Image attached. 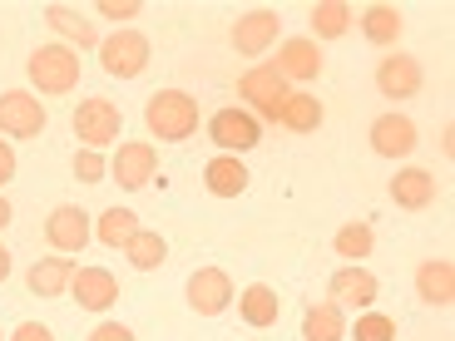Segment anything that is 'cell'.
Instances as JSON below:
<instances>
[{
  "mask_svg": "<svg viewBox=\"0 0 455 341\" xmlns=\"http://www.w3.org/2000/svg\"><path fill=\"white\" fill-rule=\"evenodd\" d=\"M144 129L159 144H183L198 134V99L188 90H159L144 104Z\"/></svg>",
  "mask_w": 455,
  "mask_h": 341,
  "instance_id": "obj_1",
  "label": "cell"
},
{
  "mask_svg": "<svg viewBox=\"0 0 455 341\" xmlns=\"http://www.w3.org/2000/svg\"><path fill=\"white\" fill-rule=\"evenodd\" d=\"M80 69H84L80 50H69V45H40L25 59V75H30V84L40 94H69L80 84Z\"/></svg>",
  "mask_w": 455,
  "mask_h": 341,
  "instance_id": "obj_2",
  "label": "cell"
},
{
  "mask_svg": "<svg viewBox=\"0 0 455 341\" xmlns=\"http://www.w3.org/2000/svg\"><path fill=\"white\" fill-rule=\"evenodd\" d=\"M238 94H243V104H252V119H258V124H277L292 90H287V80L273 65H252V69H243Z\"/></svg>",
  "mask_w": 455,
  "mask_h": 341,
  "instance_id": "obj_3",
  "label": "cell"
},
{
  "mask_svg": "<svg viewBox=\"0 0 455 341\" xmlns=\"http://www.w3.org/2000/svg\"><path fill=\"white\" fill-rule=\"evenodd\" d=\"M208 144H218V154H233V159H243L248 148L262 144V124L252 119V109H243V104H228V109H218L213 119H208Z\"/></svg>",
  "mask_w": 455,
  "mask_h": 341,
  "instance_id": "obj_4",
  "label": "cell"
},
{
  "mask_svg": "<svg viewBox=\"0 0 455 341\" xmlns=\"http://www.w3.org/2000/svg\"><path fill=\"white\" fill-rule=\"evenodd\" d=\"M75 139H80L84 148H104V144H119V129H124V114H119V104L104 99V94H90L84 104H75Z\"/></svg>",
  "mask_w": 455,
  "mask_h": 341,
  "instance_id": "obj_5",
  "label": "cell"
},
{
  "mask_svg": "<svg viewBox=\"0 0 455 341\" xmlns=\"http://www.w3.org/2000/svg\"><path fill=\"white\" fill-rule=\"evenodd\" d=\"M100 65L109 80H139L148 69V35L144 30H114L100 40Z\"/></svg>",
  "mask_w": 455,
  "mask_h": 341,
  "instance_id": "obj_6",
  "label": "cell"
},
{
  "mask_svg": "<svg viewBox=\"0 0 455 341\" xmlns=\"http://www.w3.org/2000/svg\"><path fill=\"white\" fill-rule=\"evenodd\" d=\"M45 124H50V109L40 104V94L30 90L0 94V139H35L45 134Z\"/></svg>",
  "mask_w": 455,
  "mask_h": 341,
  "instance_id": "obj_7",
  "label": "cell"
},
{
  "mask_svg": "<svg viewBox=\"0 0 455 341\" xmlns=\"http://www.w3.org/2000/svg\"><path fill=\"white\" fill-rule=\"evenodd\" d=\"M154 173H159V148L154 144H119L109 159V178L124 188V194H139V188H148L154 183Z\"/></svg>",
  "mask_w": 455,
  "mask_h": 341,
  "instance_id": "obj_8",
  "label": "cell"
},
{
  "mask_svg": "<svg viewBox=\"0 0 455 341\" xmlns=\"http://www.w3.org/2000/svg\"><path fill=\"white\" fill-rule=\"evenodd\" d=\"M322 45L312 40V35H292V40H283L277 45V59H273V69L283 75L287 84H307V80H317L322 75Z\"/></svg>",
  "mask_w": 455,
  "mask_h": 341,
  "instance_id": "obj_9",
  "label": "cell"
},
{
  "mask_svg": "<svg viewBox=\"0 0 455 341\" xmlns=\"http://www.w3.org/2000/svg\"><path fill=\"white\" fill-rule=\"evenodd\" d=\"M421 84H426V69H421V59L416 55H387L381 65H376V90L387 94L391 104H401V99H416L421 94Z\"/></svg>",
  "mask_w": 455,
  "mask_h": 341,
  "instance_id": "obj_10",
  "label": "cell"
},
{
  "mask_svg": "<svg viewBox=\"0 0 455 341\" xmlns=\"http://www.w3.org/2000/svg\"><path fill=\"white\" fill-rule=\"evenodd\" d=\"M188 307L198 317H223L233 307V277L223 267H194V277H188Z\"/></svg>",
  "mask_w": 455,
  "mask_h": 341,
  "instance_id": "obj_11",
  "label": "cell"
},
{
  "mask_svg": "<svg viewBox=\"0 0 455 341\" xmlns=\"http://www.w3.org/2000/svg\"><path fill=\"white\" fill-rule=\"evenodd\" d=\"M277 30H283V15L277 11H248L233 25V50H238L243 59H258L277 45Z\"/></svg>",
  "mask_w": 455,
  "mask_h": 341,
  "instance_id": "obj_12",
  "label": "cell"
},
{
  "mask_svg": "<svg viewBox=\"0 0 455 341\" xmlns=\"http://www.w3.org/2000/svg\"><path fill=\"white\" fill-rule=\"evenodd\" d=\"M327 292H331V302H337V307L366 312V307H376V297H381V282H376V277L366 273V267L347 262V267H337V273H331Z\"/></svg>",
  "mask_w": 455,
  "mask_h": 341,
  "instance_id": "obj_13",
  "label": "cell"
},
{
  "mask_svg": "<svg viewBox=\"0 0 455 341\" xmlns=\"http://www.w3.org/2000/svg\"><path fill=\"white\" fill-rule=\"evenodd\" d=\"M45 238H50V248L55 252H84V242L94 238V227H90V213L84 208H75V203H60L55 213L45 218Z\"/></svg>",
  "mask_w": 455,
  "mask_h": 341,
  "instance_id": "obj_14",
  "label": "cell"
},
{
  "mask_svg": "<svg viewBox=\"0 0 455 341\" xmlns=\"http://www.w3.org/2000/svg\"><path fill=\"white\" fill-rule=\"evenodd\" d=\"M69 297H75L84 312H109L114 302H119V277H114L109 267H75Z\"/></svg>",
  "mask_w": 455,
  "mask_h": 341,
  "instance_id": "obj_15",
  "label": "cell"
},
{
  "mask_svg": "<svg viewBox=\"0 0 455 341\" xmlns=\"http://www.w3.org/2000/svg\"><path fill=\"white\" fill-rule=\"evenodd\" d=\"M366 144L381 154V159H406L411 148H416V124H411L406 114H376L371 129H366Z\"/></svg>",
  "mask_w": 455,
  "mask_h": 341,
  "instance_id": "obj_16",
  "label": "cell"
},
{
  "mask_svg": "<svg viewBox=\"0 0 455 341\" xmlns=\"http://www.w3.org/2000/svg\"><path fill=\"white\" fill-rule=\"evenodd\" d=\"M416 297H421L426 307H451L455 302V267L445 258H426L416 262Z\"/></svg>",
  "mask_w": 455,
  "mask_h": 341,
  "instance_id": "obj_17",
  "label": "cell"
},
{
  "mask_svg": "<svg viewBox=\"0 0 455 341\" xmlns=\"http://www.w3.org/2000/svg\"><path fill=\"white\" fill-rule=\"evenodd\" d=\"M391 203H396L401 213H421V208H431L435 203V173L401 169L396 178H391Z\"/></svg>",
  "mask_w": 455,
  "mask_h": 341,
  "instance_id": "obj_18",
  "label": "cell"
},
{
  "mask_svg": "<svg viewBox=\"0 0 455 341\" xmlns=\"http://www.w3.org/2000/svg\"><path fill=\"white\" fill-rule=\"evenodd\" d=\"M248 163L233 159V154H213V159L204 163V188L213 198H238L243 188H248Z\"/></svg>",
  "mask_w": 455,
  "mask_h": 341,
  "instance_id": "obj_19",
  "label": "cell"
},
{
  "mask_svg": "<svg viewBox=\"0 0 455 341\" xmlns=\"http://www.w3.org/2000/svg\"><path fill=\"white\" fill-rule=\"evenodd\" d=\"M40 20H45L50 30L60 35V40H69V45H80V50H100V30H94V25L84 20L80 11H69V5H45V11H40Z\"/></svg>",
  "mask_w": 455,
  "mask_h": 341,
  "instance_id": "obj_20",
  "label": "cell"
},
{
  "mask_svg": "<svg viewBox=\"0 0 455 341\" xmlns=\"http://www.w3.org/2000/svg\"><path fill=\"white\" fill-rule=\"evenodd\" d=\"M69 277H75V262L65 252H50V258H40L25 273V282H30L35 297H60V292H69Z\"/></svg>",
  "mask_w": 455,
  "mask_h": 341,
  "instance_id": "obj_21",
  "label": "cell"
},
{
  "mask_svg": "<svg viewBox=\"0 0 455 341\" xmlns=\"http://www.w3.org/2000/svg\"><path fill=\"white\" fill-rule=\"evenodd\" d=\"M238 312H243V321L248 327H277V317H283V302H277V292L267 282H252V287H243V297H238Z\"/></svg>",
  "mask_w": 455,
  "mask_h": 341,
  "instance_id": "obj_22",
  "label": "cell"
},
{
  "mask_svg": "<svg viewBox=\"0 0 455 341\" xmlns=\"http://www.w3.org/2000/svg\"><path fill=\"white\" fill-rule=\"evenodd\" d=\"M302 341H347V312L337 302H317L302 312Z\"/></svg>",
  "mask_w": 455,
  "mask_h": 341,
  "instance_id": "obj_23",
  "label": "cell"
},
{
  "mask_svg": "<svg viewBox=\"0 0 455 341\" xmlns=\"http://www.w3.org/2000/svg\"><path fill=\"white\" fill-rule=\"evenodd\" d=\"M401 30H406V15L396 5H366L362 11V35L371 45H396Z\"/></svg>",
  "mask_w": 455,
  "mask_h": 341,
  "instance_id": "obj_24",
  "label": "cell"
},
{
  "mask_svg": "<svg viewBox=\"0 0 455 341\" xmlns=\"http://www.w3.org/2000/svg\"><path fill=\"white\" fill-rule=\"evenodd\" d=\"M124 258L134 262L139 273H154V267H164V258H169V242H164V233H154V227H139L134 238L124 242Z\"/></svg>",
  "mask_w": 455,
  "mask_h": 341,
  "instance_id": "obj_25",
  "label": "cell"
},
{
  "mask_svg": "<svg viewBox=\"0 0 455 341\" xmlns=\"http://www.w3.org/2000/svg\"><path fill=\"white\" fill-rule=\"evenodd\" d=\"M277 124L292 129V134H312V129H322V104H317V94L292 90V94H287V104H283V119H277Z\"/></svg>",
  "mask_w": 455,
  "mask_h": 341,
  "instance_id": "obj_26",
  "label": "cell"
},
{
  "mask_svg": "<svg viewBox=\"0 0 455 341\" xmlns=\"http://www.w3.org/2000/svg\"><path fill=\"white\" fill-rule=\"evenodd\" d=\"M331 248H337L341 262H356V267H362V262L371 258V248H376L371 223H341V227H337V238H331Z\"/></svg>",
  "mask_w": 455,
  "mask_h": 341,
  "instance_id": "obj_27",
  "label": "cell"
},
{
  "mask_svg": "<svg viewBox=\"0 0 455 341\" xmlns=\"http://www.w3.org/2000/svg\"><path fill=\"white\" fill-rule=\"evenodd\" d=\"M312 40H341V35L352 30V5L347 0H322L312 5Z\"/></svg>",
  "mask_w": 455,
  "mask_h": 341,
  "instance_id": "obj_28",
  "label": "cell"
},
{
  "mask_svg": "<svg viewBox=\"0 0 455 341\" xmlns=\"http://www.w3.org/2000/svg\"><path fill=\"white\" fill-rule=\"evenodd\" d=\"M134 233H139V218L129 213V208H109V213H100V223H94V238H100L104 248H124Z\"/></svg>",
  "mask_w": 455,
  "mask_h": 341,
  "instance_id": "obj_29",
  "label": "cell"
},
{
  "mask_svg": "<svg viewBox=\"0 0 455 341\" xmlns=\"http://www.w3.org/2000/svg\"><path fill=\"white\" fill-rule=\"evenodd\" d=\"M352 341H396V321L387 317V312H356V327H352Z\"/></svg>",
  "mask_w": 455,
  "mask_h": 341,
  "instance_id": "obj_30",
  "label": "cell"
},
{
  "mask_svg": "<svg viewBox=\"0 0 455 341\" xmlns=\"http://www.w3.org/2000/svg\"><path fill=\"white\" fill-rule=\"evenodd\" d=\"M104 173H109V159H104L100 148H80L75 154V178L80 183H100Z\"/></svg>",
  "mask_w": 455,
  "mask_h": 341,
  "instance_id": "obj_31",
  "label": "cell"
},
{
  "mask_svg": "<svg viewBox=\"0 0 455 341\" xmlns=\"http://www.w3.org/2000/svg\"><path fill=\"white\" fill-rule=\"evenodd\" d=\"M94 11H100V20H134L144 5H139V0H100Z\"/></svg>",
  "mask_w": 455,
  "mask_h": 341,
  "instance_id": "obj_32",
  "label": "cell"
},
{
  "mask_svg": "<svg viewBox=\"0 0 455 341\" xmlns=\"http://www.w3.org/2000/svg\"><path fill=\"white\" fill-rule=\"evenodd\" d=\"M5 341H55V331L40 327V321H20V327H15Z\"/></svg>",
  "mask_w": 455,
  "mask_h": 341,
  "instance_id": "obj_33",
  "label": "cell"
},
{
  "mask_svg": "<svg viewBox=\"0 0 455 341\" xmlns=\"http://www.w3.org/2000/svg\"><path fill=\"white\" fill-rule=\"evenodd\" d=\"M84 341H134V331L119 327V321H100V327H94Z\"/></svg>",
  "mask_w": 455,
  "mask_h": 341,
  "instance_id": "obj_34",
  "label": "cell"
},
{
  "mask_svg": "<svg viewBox=\"0 0 455 341\" xmlns=\"http://www.w3.org/2000/svg\"><path fill=\"white\" fill-rule=\"evenodd\" d=\"M11 178H15V144H5V139H0V188H5Z\"/></svg>",
  "mask_w": 455,
  "mask_h": 341,
  "instance_id": "obj_35",
  "label": "cell"
},
{
  "mask_svg": "<svg viewBox=\"0 0 455 341\" xmlns=\"http://www.w3.org/2000/svg\"><path fill=\"white\" fill-rule=\"evenodd\" d=\"M441 154H445V159H451V154H455V129H451V124L441 129Z\"/></svg>",
  "mask_w": 455,
  "mask_h": 341,
  "instance_id": "obj_36",
  "label": "cell"
},
{
  "mask_svg": "<svg viewBox=\"0 0 455 341\" xmlns=\"http://www.w3.org/2000/svg\"><path fill=\"white\" fill-rule=\"evenodd\" d=\"M5 277H11V252L0 248V282H5Z\"/></svg>",
  "mask_w": 455,
  "mask_h": 341,
  "instance_id": "obj_37",
  "label": "cell"
},
{
  "mask_svg": "<svg viewBox=\"0 0 455 341\" xmlns=\"http://www.w3.org/2000/svg\"><path fill=\"white\" fill-rule=\"evenodd\" d=\"M11 223V203H5V194H0V227Z\"/></svg>",
  "mask_w": 455,
  "mask_h": 341,
  "instance_id": "obj_38",
  "label": "cell"
},
{
  "mask_svg": "<svg viewBox=\"0 0 455 341\" xmlns=\"http://www.w3.org/2000/svg\"><path fill=\"white\" fill-rule=\"evenodd\" d=\"M0 341H5V337H0Z\"/></svg>",
  "mask_w": 455,
  "mask_h": 341,
  "instance_id": "obj_39",
  "label": "cell"
}]
</instances>
